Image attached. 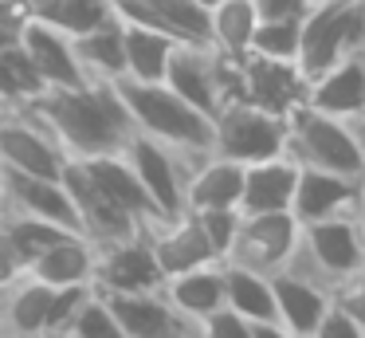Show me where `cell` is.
Masks as SVG:
<instances>
[{"instance_id":"35","label":"cell","mask_w":365,"mask_h":338,"mask_svg":"<svg viewBox=\"0 0 365 338\" xmlns=\"http://www.w3.org/2000/svg\"><path fill=\"white\" fill-rule=\"evenodd\" d=\"M192 217L200 220L216 259H224V252L232 248V236H236V224H240V209H200V212H192Z\"/></svg>"},{"instance_id":"33","label":"cell","mask_w":365,"mask_h":338,"mask_svg":"<svg viewBox=\"0 0 365 338\" xmlns=\"http://www.w3.org/2000/svg\"><path fill=\"white\" fill-rule=\"evenodd\" d=\"M252 55L263 59H283L299 63V16H275V20H259L252 31Z\"/></svg>"},{"instance_id":"9","label":"cell","mask_w":365,"mask_h":338,"mask_svg":"<svg viewBox=\"0 0 365 338\" xmlns=\"http://www.w3.org/2000/svg\"><path fill=\"white\" fill-rule=\"evenodd\" d=\"M299 240V220L291 212H240L232 248L224 252V264L252 267L259 275H275L287 267Z\"/></svg>"},{"instance_id":"36","label":"cell","mask_w":365,"mask_h":338,"mask_svg":"<svg viewBox=\"0 0 365 338\" xmlns=\"http://www.w3.org/2000/svg\"><path fill=\"white\" fill-rule=\"evenodd\" d=\"M20 275H28V256L16 244V236H12L9 220L0 217V291L9 287V283H16Z\"/></svg>"},{"instance_id":"18","label":"cell","mask_w":365,"mask_h":338,"mask_svg":"<svg viewBox=\"0 0 365 338\" xmlns=\"http://www.w3.org/2000/svg\"><path fill=\"white\" fill-rule=\"evenodd\" d=\"M95 240H87L83 232H63L59 240L36 252L32 264H28V275L48 283V287H91L95 283Z\"/></svg>"},{"instance_id":"45","label":"cell","mask_w":365,"mask_h":338,"mask_svg":"<svg viewBox=\"0 0 365 338\" xmlns=\"http://www.w3.org/2000/svg\"><path fill=\"white\" fill-rule=\"evenodd\" d=\"M0 338H9V334H4V330H0Z\"/></svg>"},{"instance_id":"5","label":"cell","mask_w":365,"mask_h":338,"mask_svg":"<svg viewBox=\"0 0 365 338\" xmlns=\"http://www.w3.org/2000/svg\"><path fill=\"white\" fill-rule=\"evenodd\" d=\"M357 267H365V252H361L357 209H354V212H341V217H330V220L299 224V240H294V252L283 272L302 275V279L334 291Z\"/></svg>"},{"instance_id":"7","label":"cell","mask_w":365,"mask_h":338,"mask_svg":"<svg viewBox=\"0 0 365 338\" xmlns=\"http://www.w3.org/2000/svg\"><path fill=\"white\" fill-rule=\"evenodd\" d=\"M287 141V118L271 114L263 106L236 99L228 106L216 110L212 118V154L228 157V161L252 165L263 157H279Z\"/></svg>"},{"instance_id":"41","label":"cell","mask_w":365,"mask_h":338,"mask_svg":"<svg viewBox=\"0 0 365 338\" xmlns=\"http://www.w3.org/2000/svg\"><path fill=\"white\" fill-rule=\"evenodd\" d=\"M357 232H361V252H365V193H361V204H357Z\"/></svg>"},{"instance_id":"25","label":"cell","mask_w":365,"mask_h":338,"mask_svg":"<svg viewBox=\"0 0 365 338\" xmlns=\"http://www.w3.org/2000/svg\"><path fill=\"white\" fill-rule=\"evenodd\" d=\"M271 291H275V319L287 330H294L299 338H310V330L318 327V319L334 303V295L326 287L302 279V275H291V272L271 275Z\"/></svg>"},{"instance_id":"22","label":"cell","mask_w":365,"mask_h":338,"mask_svg":"<svg viewBox=\"0 0 365 338\" xmlns=\"http://www.w3.org/2000/svg\"><path fill=\"white\" fill-rule=\"evenodd\" d=\"M294 181H299V165L287 154L244 165L240 212H291Z\"/></svg>"},{"instance_id":"17","label":"cell","mask_w":365,"mask_h":338,"mask_svg":"<svg viewBox=\"0 0 365 338\" xmlns=\"http://www.w3.org/2000/svg\"><path fill=\"white\" fill-rule=\"evenodd\" d=\"M357 204H361V177L299 165V181H294V197H291V217L299 224L341 217V212H354Z\"/></svg>"},{"instance_id":"6","label":"cell","mask_w":365,"mask_h":338,"mask_svg":"<svg viewBox=\"0 0 365 338\" xmlns=\"http://www.w3.org/2000/svg\"><path fill=\"white\" fill-rule=\"evenodd\" d=\"M161 83L200 114L216 118L220 106L240 99V59H228L216 47H173Z\"/></svg>"},{"instance_id":"40","label":"cell","mask_w":365,"mask_h":338,"mask_svg":"<svg viewBox=\"0 0 365 338\" xmlns=\"http://www.w3.org/2000/svg\"><path fill=\"white\" fill-rule=\"evenodd\" d=\"M252 338H299V334L287 330L279 319H267V322H252Z\"/></svg>"},{"instance_id":"47","label":"cell","mask_w":365,"mask_h":338,"mask_svg":"<svg viewBox=\"0 0 365 338\" xmlns=\"http://www.w3.org/2000/svg\"><path fill=\"white\" fill-rule=\"evenodd\" d=\"M0 114H4V106H0Z\"/></svg>"},{"instance_id":"16","label":"cell","mask_w":365,"mask_h":338,"mask_svg":"<svg viewBox=\"0 0 365 338\" xmlns=\"http://www.w3.org/2000/svg\"><path fill=\"white\" fill-rule=\"evenodd\" d=\"M145 240H150L153 256H158V267L169 275L177 272H189V267H200V264H212L216 252L212 244H208L205 228H200V220L192 217L189 209H181L177 217H161L153 220V224L142 228Z\"/></svg>"},{"instance_id":"13","label":"cell","mask_w":365,"mask_h":338,"mask_svg":"<svg viewBox=\"0 0 365 338\" xmlns=\"http://www.w3.org/2000/svg\"><path fill=\"white\" fill-rule=\"evenodd\" d=\"M240 99L287 118L302 99H307V79H302L299 63L263 59V55L247 51L244 59H240Z\"/></svg>"},{"instance_id":"19","label":"cell","mask_w":365,"mask_h":338,"mask_svg":"<svg viewBox=\"0 0 365 338\" xmlns=\"http://www.w3.org/2000/svg\"><path fill=\"white\" fill-rule=\"evenodd\" d=\"M307 106L334 118H357L365 114V51L326 67L322 75L307 79Z\"/></svg>"},{"instance_id":"46","label":"cell","mask_w":365,"mask_h":338,"mask_svg":"<svg viewBox=\"0 0 365 338\" xmlns=\"http://www.w3.org/2000/svg\"><path fill=\"white\" fill-rule=\"evenodd\" d=\"M110 4H122V0H110Z\"/></svg>"},{"instance_id":"43","label":"cell","mask_w":365,"mask_h":338,"mask_svg":"<svg viewBox=\"0 0 365 338\" xmlns=\"http://www.w3.org/2000/svg\"><path fill=\"white\" fill-rule=\"evenodd\" d=\"M354 134H357V138H361V146H365V130H357V126H354Z\"/></svg>"},{"instance_id":"23","label":"cell","mask_w":365,"mask_h":338,"mask_svg":"<svg viewBox=\"0 0 365 338\" xmlns=\"http://www.w3.org/2000/svg\"><path fill=\"white\" fill-rule=\"evenodd\" d=\"M240 189H244V165L205 154L185 173V209H240Z\"/></svg>"},{"instance_id":"26","label":"cell","mask_w":365,"mask_h":338,"mask_svg":"<svg viewBox=\"0 0 365 338\" xmlns=\"http://www.w3.org/2000/svg\"><path fill=\"white\" fill-rule=\"evenodd\" d=\"M103 299L114 311V319H118L126 338H173L185 327L161 291H130V295H103Z\"/></svg>"},{"instance_id":"8","label":"cell","mask_w":365,"mask_h":338,"mask_svg":"<svg viewBox=\"0 0 365 338\" xmlns=\"http://www.w3.org/2000/svg\"><path fill=\"white\" fill-rule=\"evenodd\" d=\"M122 157L138 173V181H142L145 197L153 201L158 217H177L185 209V173L205 154H177V149H169L134 130V138L122 146Z\"/></svg>"},{"instance_id":"21","label":"cell","mask_w":365,"mask_h":338,"mask_svg":"<svg viewBox=\"0 0 365 338\" xmlns=\"http://www.w3.org/2000/svg\"><path fill=\"white\" fill-rule=\"evenodd\" d=\"M161 295L173 307V314L189 327V322L208 319L212 311L224 307V264L212 259V264L189 267V272H177L161 283Z\"/></svg>"},{"instance_id":"28","label":"cell","mask_w":365,"mask_h":338,"mask_svg":"<svg viewBox=\"0 0 365 338\" xmlns=\"http://www.w3.org/2000/svg\"><path fill=\"white\" fill-rule=\"evenodd\" d=\"M173 47L177 44L169 36H161V31L122 20V51H126V75L122 79H130V83H161Z\"/></svg>"},{"instance_id":"37","label":"cell","mask_w":365,"mask_h":338,"mask_svg":"<svg viewBox=\"0 0 365 338\" xmlns=\"http://www.w3.org/2000/svg\"><path fill=\"white\" fill-rule=\"evenodd\" d=\"M330 295H334V303H338L341 311H346L349 319L365 330V267H357L354 275H346Z\"/></svg>"},{"instance_id":"32","label":"cell","mask_w":365,"mask_h":338,"mask_svg":"<svg viewBox=\"0 0 365 338\" xmlns=\"http://www.w3.org/2000/svg\"><path fill=\"white\" fill-rule=\"evenodd\" d=\"M43 94V79L32 67L24 44L0 47V106L16 110V106H32Z\"/></svg>"},{"instance_id":"42","label":"cell","mask_w":365,"mask_h":338,"mask_svg":"<svg viewBox=\"0 0 365 338\" xmlns=\"http://www.w3.org/2000/svg\"><path fill=\"white\" fill-rule=\"evenodd\" d=\"M197 4H200V8H216L220 0H197Z\"/></svg>"},{"instance_id":"20","label":"cell","mask_w":365,"mask_h":338,"mask_svg":"<svg viewBox=\"0 0 365 338\" xmlns=\"http://www.w3.org/2000/svg\"><path fill=\"white\" fill-rule=\"evenodd\" d=\"M20 44H24L32 67L40 71L43 91H59V86L87 83V75H83V67H79V55H75L71 36L48 28V24H36L32 16H28L24 31H20Z\"/></svg>"},{"instance_id":"31","label":"cell","mask_w":365,"mask_h":338,"mask_svg":"<svg viewBox=\"0 0 365 338\" xmlns=\"http://www.w3.org/2000/svg\"><path fill=\"white\" fill-rule=\"evenodd\" d=\"M259 24L255 0H220L208 8V31H212V47L228 59H244L252 47V31Z\"/></svg>"},{"instance_id":"2","label":"cell","mask_w":365,"mask_h":338,"mask_svg":"<svg viewBox=\"0 0 365 338\" xmlns=\"http://www.w3.org/2000/svg\"><path fill=\"white\" fill-rule=\"evenodd\" d=\"M118 94L134 118L138 134L177 149V154H212V118L169 91L165 83H130L122 79Z\"/></svg>"},{"instance_id":"27","label":"cell","mask_w":365,"mask_h":338,"mask_svg":"<svg viewBox=\"0 0 365 338\" xmlns=\"http://www.w3.org/2000/svg\"><path fill=\"white\" fill-rule=\"evenodd\" d=\"M75 55L87 75V83H122L126 75V51H122V20L118 12L106 24L91 28L87 36H75Z\"/></svg>"},{"instance_id":"4","label":"cell","mask_w":365,"mask_h":338,"mask_svg":"<svg viewBox=\"0 0 365 338\" xmlns=\"http://www.w3.org/2000/svg\"><path fill=\"white\" fill-rule=\"evenodd\" d=\"M365 51V0H310L299 16V71L302 79Z\"/></svg>"},{"instance_id":"11","label":"cell","mask_w":365,"mask_h":338,"mask_svg":"<svg viewBox=\"0 0 365 338\" xmlns=\"http://www.w3.org/2000/svg\"><path fill=\"white\" fill-rule=\"evenodd\" d=\"M0 212H16V217H32L43 224L79 232V212H75L71 189L63 177L0 169Z\"/></svg>"},{"instance_id":"38","label":"cell","mask_w":365,"mask_h":338,"mask_svg":"<svg viewBox=\"0 0 365 338\" xmlns=\"http://www.w3.org/2000/svg\"><path fill=\"white\" fill-rule=\"evenodd\" d=\"M310 338H365V330L357 327V322L349 319L338 303H330V311L318 319V327L310 330Z\"/></svg>"},{"instance_id":"30","label":"cell","mask_w":365,"mask_h":338,"mask_svg":"<svg viewBox=\"0 0 365 338\" xmlns=\"http://www.w3.org/2000/svg\"><path fill=\"white\" fill-rule=\"evenodd\" d=\"M28 16L36 24H48V28L75 39L110 20L114 4L110 0H28Z\"/></svg>"},{"instance_id":"14","label":"cell","mask_w":365,"mask_h":338,"mask_svg":"<svg viewBox=\"0 0 365 338\" xmlns=\"http://www.w3.org/2000/svg\"><path fill=\"white\" fill-rule=\"evenodd\" d=\"M114 12L130 24L169 36L177 47H212L208 8H200L197 0H122Z\"/></svg>"},{"instance_id":"15","label":"cell","mask_w":365,"mask_h":338,"mask_svg":"<svg viewBox=\"0 0 365 338\" xmlns=\"http://www.w3.org/2000/svg\"><path fill=\"white\" fill-rule=\"evenodd\" d=\"M75 169H79V177L87 181L91 189H95L103 201H110L118 212H126L130 220H138V224H153L158 217V209H153V201L145 197L142 181H138V173L130 169V161L118 154H103V157H87V161H71Z\"/></svg>"},{"instance_id":"24","label":"cell","mask_w":365,"mask_h":338,"mask_svg":"<svg viewBox=\"0 0 365 338\" xmlns=\"http://www.w3.org/2000/svg\"><path fill=\"white\" fill-rule=\"evenodd\" d=\"M56 287L20 275L0 291V330L9 338H48V311Z\"/></svg>"},{"instance_id":"12","label":"cell","mask_w":365,"mask_h":338,"mask_svg":"<svg viewBox=\"0 0 365 338\" xmlns=\"http://www.w3.org/2000/svg\"><path fill=\"white\" fill-rule=\"evenodd\" d=\"M165 272L158 267L145 232L122 236V240L98 244V259H95V283L91 287L103 295H130V291H161Z\"/></svg>"},{"instance_id":"34","label":"cell","mask_w":365,"mask_h":338,"mask_svg":"<svg viewBox=\"0 0 365 338\" xmlns=\"http://www.w3.org/2000/svg\"><path fill=\"white\" fill-rule=\"evenodd\" d=\"M59 338H126V334H122L114 311L106 307V299L91 287L87 299L79 303V311L71 314V322H67V330Z\"/></svg>"},{"instance_id":"10","label":"cell","mask_w":365,"mask_h":338,"mask_svg":"<svg viewBox=\"0 0 365 338\" xmlns=\"http://www.w3.org/2000/svg\"><path fill=\"white\" fill-rule=\"evenodd\" d=\"M0 169L16 173H43V177H63L67 154L48 134V126L28 106L4 110L0 114Z\"/></svg>"},{"instance_id":"29","label":"cell","mask_w":365,"mask_h":338,"mask_svg":"<svg viewBox=\"0 0 365 338\" xmlns=\"http://www.w3.org/2000/svg\"><path fill=\"white\" fill-rule=\"evenodd\" d=\"M224 264V259H220ZM224 307L244 314L247 322H267L275 319V291H271V275H259L252 267L224 264Z\"/></svg>"},{"instance_id":"39","label":"cell","mask_w":365,"mask_h":338,"mask_svg":"<svg viewBox=\"0 0 365 338\" xmlns=\"http://www.w3.org/2000/svg\"><path fill=\"white\" fill-rule=\"evenodd\" d=\"M310 0H255L259 20H275V16H302Z\"/></svg>"},{"instance_id":"3","label":"cell","mask_w":365,"mask_h":338,"mask_svg":"<svg viewBox=\"0 0 365 338\" xmlns=\"http://www.w3.org/2000/svg\"><path fill=\"white\" fill-rule=\"evenodd\" d=\"M283 154L294 165L307 169H330V173H346V177H365V146L354 134V126L346 118L322 114V110L299 106L287 114V141Z\"/></svg>"},{"instance_id":"44","label":"cell","mask_w":365,"mask_h":338,"mask_svg":"<svg viewBox=\"0 0 365 338\" xmlns=\"http://www.w3.org/2000/svg\"><path fill=\"white\" fill-rule=\"evenodd\" d=\"M361 193H365V177H361Z\"/></svg>"},{"instance_id":"1","label":"cell","mask_w":365,"mask_h":338,"mask_svg":"<svg viewBox=\"0 0 365 338\" xmlns=\"http://www.w3.org/2000/svg\"><path fill=\"white\" fill-rule=\"evenodd\" d=\"M28 110L48 126V134L59 141L67 161L118 154L138 130L118 94V83H79L43 91Z\"/></svg>"}]
</instances>
